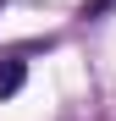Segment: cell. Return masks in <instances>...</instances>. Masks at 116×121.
Returning a JSON list of instances; mask_svg holds the SVG:
<instances>
[{
  "label": "cell",
  "mask_w": 116,
  "mask_h": 121,
  "mask_svg": "<svg viewBox=\"0 0 116 121\" xmlns=\"http://www.w3.org/2000/svg\"><path fill=\"white\" fill-rule=\"evenodd\" d=\"M111 6H116V0H83V17H88V22H94V17H105Z\"/></svg>",
  "instance_id": "2"
},
{
  "label": "cell",
  "mask_w": 116,
  "mask_h": 121,
  "mask_svg": "<svg viewBox=\"0 0 116 121\" xmlns=\"http://www.w3.org/2000/svg\"><path fill=\"white\" fill-rule=\"evenodd\" d=\"M22 83H28V60L17 55V50H11V55H0V99H11Z\"/></svg>",
  "instance_id": "1"
}]
</instances>
